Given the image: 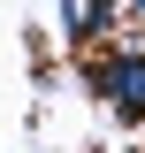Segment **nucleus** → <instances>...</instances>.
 Masks as SVG:
<instances>
[{
    "label": "nucleus",
    "mask_w": 145,
    "mask_h": 153,
    "mask_svg": "<svg viewBox=\"0 0 145 153\" xmlns=\"http://www.w3.org/2000/svg\"><path fill=\"white\" fill-rule=\"evenodd\" d=\"M84 84L107 100L122 123H145V46H115V54L84 61Z\"/></svg>",
    "instance_id": "obj_1"
},
{
    "label": "nucleus",
    "mask_w": 145,
    "mask_h": 153,
    "mask_svg": "<svg viewBox=\"0 0 145 153\" xmlns=\"http://www.w3.org/2000/svg\"><path fill=\"white\" fill-rule=\"evenodd\" d=\"M76 8H84V0H54V16H61V38L76 31Z\"/></svg>",
    "instance_id": "obj_2"
},
{
    "label": "nucleus",
    "mask_w": 145,
    "mask_h": 153,
    "mask_svg": "<svg viewBox=\"0 0 145 153\" xmlns=\"http://www.w3.org/2000/svg\"><path fill=\"white\" fill-rule=\"evenodd\" d=\"M122 23H145V0H122Z\"/></svg>",
    "instance_id": "obj_3"
}]
</instances>
